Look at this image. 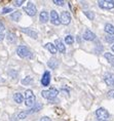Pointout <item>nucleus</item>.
<instances>
[{
	"label": "nucleus",
	"instance_id": "obj_1",
	"mask_svg": "<svg viewBox=\"0 0 114 121\" xmlns=\"http://www.w3.org/2000/svg\"><path fill=\"white\" fill-rule=\"evenodd\" d=\"M17 53L19 54V56L23 57V59H32V52L30 51V49L25 45L19 46L17 49Z\"/></svg>",
	"mask_w": 114,
	"mask_h": 121
},
{
	"label": "nucleus",
	"instance_id": "obj_2",
	"mask_svg": "<svg viewBox=\"0 0 114 121\" xmlns=\"http://www.w3.org/2000/svg\"><path fill=\"white\" fill-rule=\"evenodd\" d=\"M25 104L28 107H32L35 104V95L31 89H27L25 91Z\"/></svg>",
	"mask_w": 114,
	"mask_h": 121
},
{
	"label": "nucleus",
	"instance_id": "obj_3",
	"mask_svg": "<svg viewBox=\"0 0 114 121\" xmlns=\"http://www.w3.org/2000/svg\"><path fill=\"white\" fill-rule=\"evenodd\" d=\"M41 95L44 99H53L57 95H59V91L58 89L55 88V87H52L50 89H47V90H43L41 92Z\"/></svg>",
	"mask_w": 114,
	"mask_h": 121
},
{
	"label": "nucleus",
	"instance_id": "obj_4",
	"mask_svg": "<svg viewBox=\"0 0 114 121\" xmlns=\"http://www.w3.org/2000/svg\"><path fill=\"white\" fill-rule=\"evenodd\" d=\"M98 3L99 6L103 9H112L114 7V1H111V0H100Z\"/></svg>",
	"mask_w": 114,
	"mask_h": 121
},
{
	"label": "nucleus",
	"instance_id": "obj_5",
	"mask_svg": "<svg viewBox=\"0 0 114 121\" xmlns=\"http://www.w3.org/2000/svg\"><path fill=\"white\" fill-rule=\"evenodd\" d=\"M96 115L100 120H106L108 117H109V113L106 109L104 108H99L97 111H96Z\"/></svg>",
	"mask_w": 114,
	"mask_h": 121
},
{
	"label": "nucleus",
	"instance_id": "obj_6",
	"mask_svg": "<svg viewBox=\"0 0 114 121\" xmlns=\"http://www.w3.org/2000/svg\"><path fill=\"white\" fill-rule=\"evenodd\" d=\"M24 10H25V13H27V14H29V16H31V17L35 16L36 13H37L36 6L32 3V2H29L28 5L24 7Z\"/></svg>",
	"mask_w": 114,
	"mask_h": 121
},
{
	"label": "nucleus",
	"instance_id": "obj_7",
	"mask_svg": "<svg viewBox=\"0 0 114 121\" xmlns=\"http://www.w3.org/2000/svg\"><path fill=\"white\" fill-rule=\"evenodd\" d=\"M50 22H52L53 25H56V26H59L60 24H61L59 14H58V13H57L56 10L50 11Z\"/></svg>",
	"mask_w": 114,
	"mask_h": 121
},
{
	"label": "nucleus",
	"instance_id": "obj_8",
	"mask_svg": "<svg viewBox=\"0 0 114 121\" xmlns=\"http://www.w3.org/2000/svg\"><path fill=\"white\" fill-rule=\"evenodd\" d=\"M60 21H61V23H63L64 25H68V24L71 22L70 13H69L68 11H63L61 13V19H60Z\"/></svg>",
	"mask_w": 114,
	"mask_h": 121
},
{
	"label": "nucleus",
	"instance_id": "obj_9",
	"mask_svg": "<svg viewBox=\"0 0 114 121\" xmlns=\"http://www.w3.org/2000/svg\"><path fill=\"white\" fill-rule=\"evenodd\" d=\"M104 81L106 82L107 85L114 86V75L111 73H107L104 75Z\"/></svg>",
	"mask_w": 114,
	"mask_h": 121
},
{
	"label": "nucleus",
	"instance_id": "obj_10",
	"mask_svg": "<svg viewBox=\"0 0 114 121\" xmlns=\"http://www.w3.org/2000/svg\"><path fill=\"white\" fill-rule=\"evenodd\" d=\"M49 82H50V73L49 72H45L43 74L42 79H41V84L43 86H47L49 84Z\"/></svg>",
	"mask_w": 114,
	"mask_h": 121
},
{
	"label": "nucleus",
	"instance_id": "obj_11",
	"mask_svg": "<svg viewBox=\"0 0 114 121\" xmlns=\"http://www.w3.org/2000/svg\"><path fill=\"white\" fill-rule=\"evenodd\" d=\"M83 39H85V40H88V41H92L95 40L96 38V35L92 33V31H89V30H86V31L84 32V34H83Z\"/></svg>",
	"mask_w": 114,
	"mask_h": 121
},
{
	"label": "nucleus",
	"instance_id": "obj_12",
	"mask_svg": "<svg viewBox=\"0 0 114 121\" xmlns=\"http://www.w3.org/2000/svg\"><path fill=\"white\" fill-rule=\"evenodd\" d=\"M55 46L57 48V50H59L60 52H62V53H64L65 51H66V48H65V45L62 43V41L61 40H56L55 41Z\"/></svg>",
	"mask_w": 114,
	"mask_h": 121
},
{
	"label": "nucleus",
	"instance_id": "obj_13",
	"mask_svg": "<svg viewBox=\"0 0 114 121\" xmlns=\"http://www.w3.org/2000/svg\"><path fill=\"white\" fill-rule=\"evenodd\" d=\"M22 32H23V33H25V34H27L28 36H30V37L34 38V39H36V38L38 37L37 33H36L35 31H33V30H30V29L24 28V29H22Z\"/></svg>",
	"mask_w": 114,
	"mask_h": 121
},
{
	"label": "nucleus",
	"instance_id": "obj_14",
	"mask_svg": "<svg viewBox=\"0 0 114 121\" xmlns=\"http://www.w3.org/2000/svg\"><path fill=\"white\" fill-rule=\"evenodd\" d=\"M39 19L41 23H46L48 21V13L47 11H41L39 14Z\"/></svg>",
	"mask_w": 114,
	"mask_h": 121
},
{
	"label": "nucleus",
	"instance_id": "obj_15",
	"mask_svg": "<svg viewBox=\"0 0 114 121\" xmlns=\"http://www.w3.org/2000/svg\"><path fill=\"white\" fill-rule=\"evenodd\" d=\"M45 48L49 51L50 53H53V54L57 53V48L55 46V44H53V43H46L45 44Z\"/></svg>",
	"mask_w": 114,
	"mask_h": 121
},
{
	"label": "nucleus",
	"instance_id": "obj_16",
	"mask_svg": "<svg viewBox=\"0 0 114 121\" xmlns=\"http://www.w3.org/2000/svg\"><path fill=\"white\" fill-rule=\"evenodd\" d=\"M21 17H22L21 11H13V13L10 14V17L14 21V22H19L20 19H21Z\"/></svg>",
	"mask_w": 114,
	"mask_h": 121
},
{
	"label": "nucleus",
	"instance_id": "obj_17",
	"mask_svg": "<svg viewBox=\"0 0 114 121\" xmlns=\"http://www.w3.org/2000/svg\"><path fill=\"white\" fill-rule=\"evenodd\" d=\"M13 99L18 104H21V103H23V101H24V96L22 93L17 92V93H14V95H13Z\"/></svg>",
	"mask_w": 114,
	"mask_h": 121
},
{
	"label": "nucleus",
	"instance_id": "obj_18",
	"mask_svg": "<svg viewBox=\"0 0 114 121\" xmlns=\"http://www.w3.org/2000/svg\"><path fill=\"white\" fill-rule=\"evenodd\" d=\"M105 32L110 35H113L114 34V26H112L111 24H107V25L105 26Z\"/></svg>",
	"mask_w": 114,
	"mask_h": 121
},
{
	"label": "nucleus",
	"instance_id": "obj_19",
	"mask_svg": "<svg viewBox=\"0 0 114 121\" xmlns=\"http://www.w3.org/2000/svg\"><path fill=\"white\" fill-rule=\"evenodd\" d=\"M7 40L9 43H14L17 41V37H16V34H13V32H9L7 34Z\"/></svg>",
	"mask_w": 114,
	"mask_h": 121
},
{
	"label": "nucleus",
	"instance_id": "obj_20",
	"mask_svg": "<svg viewBox=\"0 0 114 121\" xmlns=\"http://www.w3.org/2000/svg\"><path fill=\"white\" fill-rule=\"evenodd\" d=\"M104 56L108 60V62L110 63L111 65H114V56L112 53H109V52H105L104 53Z\"/></svg>",
	"mask_w": 114,
	"mask_h": 121
},
{
	"label": "nucleus",
	"instance_id": "obj_21",
	"mask_svg": "<svg viewBox=\"0 0 114 121\" xmlns=\"http://www.w3.org/2000/svg\"><path fill=\"white\" fill-rule=\"evenodd\" d=\"M47 65L49 66L52 69H55V68H58V66H59V63H58V60H53V59H52V60H49V62L47 63Z\"/></svg>",
	"mask_w": 114,
	"mask_h": 121
},
{
	"label": "nucleus",
	"instance_id": "obj_22",
	"mask_svg": "<svg viewBox=\"0 0 114 121\" xmlns=\"http://www.w3.org/2000/svg\"><path fill=\"white\" fill-rule=\"evenodd\" d=\"M41 109H42V105H41V104H37L35 107H33L29 112H27V114H32V113H34V112H37V111L41 110Z\"/></svg>",
	"mask_w": 114,
	"mask_h": 121
},
{
	"label": "nucleus",
	"instance_id": "obj_23",
	"mask_svg": "<svg viewBox=\"0 0 114 121\" xmlns=\"http://www.w3.org/2000/svg\"><path fill=\"white\" fill-rule=\"evenodd\" d=\"M65 41H66V43H67V44H73V42H74V38H73V36H71V35L66 36Z\"/></svg>",
	"mask_w": 114,
	"mask_h": 121
},
{
	"label": "nucleus",
	"instance_id": "obj_24",
	"mask_svg": "<svg viewBox=\"0 0 114 121\" xmlns=\"http://www.w3.org/2000/svg\"><path fill=\"white\" fill-rule=\"evenodd\" d=\"M33 81V78H31V77H26L25 79H23L22 80V84H24V85H26V84H29V83H31Z\"/></svg>",
	"mask_w": 114,
	"mask_h": 121
},
{
	"label": "nucleus",
	"instance_id": "obj_25",
	"mask_svg": "<svg viewBox=\"0 0 114 121\" xmlns=\"http://www.w3.org/2000/svg\"><path fill=\"white\" fill-rule=\"evenodd\" d=\"M84 14H85V16L88 17L91 21H92V20H94V17H95V14H94V13H92V11H85Z\"/></svg>",
	"mask_w": 114,
	"mask_h": 121
},
{
	"label": "nucleus",
	"instance_id": "obj_26",
	"mask_svg": "<svg viewBox=\"0 0 114 121\" xmlns=\"http://www.w3.org/2000/svg\"><path fill=\"white\" fill-rule=\"evenodd\" d=\"M105 40L109 43H114V36H105Z\"/></svg>",
	"mask_w": 114,
	"mask_h": 121
},
{
	"label": "nucleus",
	"instance_id": "obj_27",
	"mask_svg": "<svg viewBox=\"0 0 114 121\" xmlns=\"http://www.w3.org/2000/svg\"><path fill=\"white\" fill-rule=\"evenodd\" d=\"M23 3H24V0H16V1H13L14 6H21Z\"/></svg>",
	"mask_w": 114,
	"mask_h": 121
},
{
	"label": "nucleus",
	"instance_id": "obj_28",
	"mask_svg": "<svg viewBox=\"0 0 114 121\" xmlns=\"http://www.w3.org/2000/svg\"><path fill=\"white\" fill-rule=\"evenodd\" d=\"M27 115H28L27 114V112H22V113H20L19 115H18V118H19V119H24Z\"/></svg>",
	"mask_w": 114,
	"mask_h": 121
},
{
	"label": "nucleus",
	"instance_id": "obj_29",
	"mask_svg": "<svg viewBox=\"0 0 114 121\" xmlns=\"http://www.w3.org/2000/svg\"><path fill=\"white\" fill-rule=\"evenodd\" d=\"M13 13V9H11V8H8V7L2 9V13Z\"/></svg>",
	"mask_w": 114,
	"mask_h": 121
},
{
	"label": "nucleus",
	"instance_id": "obj_30",
	"mask_svg": "<svg viewBox=\"0 0 114 121\" xmlns=\"http://www.w3.org/2000/svg\"><path fill=\"white\" fill-rule=\"evenodd\" d=\"M53 3L57 5H64V1H61V0H53Z\"/></svg>",
	"mask_w": 114,
	"mask_h": 121
},
{
	"label": "nucleus",
	"instance_id": "obj_31",
	"mask_svg": "<svg viewBox=\"0 0 114 121\" xmlns=\"http://www.w3.org/2000/svg\"><path fill=\"white\" fill-rule=\"evenodd\" d=\"M5 30V27H4V25L2 24L1 22H0V33H2Z\"/></svg>",
	"mask_w": 114,
	"mask_h": 121
},
{
	"label": "nucleus",
	"instance_id": "obj_32",
	"mask_svg": "<svg viewBox=\"0 0 114 121\" xmlns=\"http://www.w3.org/2000/svg\"><path fill=\"white\" fill-rule=\"evenodd\" d=\"M108 95L110 96V98H113L114 99V89H112V90H110L109 92H108Z\"/></svg>",
	"mask_w": 114,
	"mask_h": 121
},
{
	"label": "nucleus",
	"instance_id": "obj_33",
	"mask_svg": "<svg viewBox=\"0 0 114 121\" xmlns=\"http://www.w3.org/2000/svg\"><path fill=\"white\" fill-rule=\"evenodd\" d=\"M40 121H52V120H50L48 117H42V118L40 119Z\"/></svg>",
	"mask_w": 114,
	"mask_h": 121
},
{
	"label": "nucleus",
	"instance_id": "obj_34",
	"mask_svg": "<svg viewBox=\"0 0 114 121\" xmlns=\"http://www.w3.org/2000/svg\"><path fill=\"white\" fill-rule=\"evenodd\" d=\"M3 38H4L3 33H0V41H2V40H3Z\"/></svg>",
	"mask_w": 114,
	"mask_h": 121
},
{
	"label": "nucleus",
	"instance_id": "obj_35",
	"mask_svg": "<svg viewBox=\"0 0 114 121\" xmlns=\"http://www.w3.org/2000/svg\"><path fill=\"white\" fill-rule=\"evenodd\" d=\"M111 49H112V51H114V44L112 45V47H111Z\"/></svg>",
	"mask_w": 114,
	"mask_h": 121
},
{
	"label": "nucleus",
	"instance_id": "obj_36",
	"mask_svg": "<svg viewBox=\"0 0 114 121\" xmlns=\"http://www.w3.org/2000/svg\"><path fill=\"white\" fill-rule=\"evenodd\" d=\"M99 121H108V120H99Z\"/></svg>",
	"mask_w": 114,
	"mask_h": 121
},
{
	"label": "nucleus",
	"instance_id": "obj_37",
	"mask_svg": "<svg viewBox=\"0 0 114 121\" xmlns=\"http://www.w3.org/2000/svg\"><path fill=\"white\" fill-rule=\"evenodd\" d=\"M113 66H114V65H113Z\"/></svg>",
	"mask_w": 114,
	"mask_h": 121
}]
</instances>
